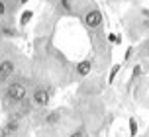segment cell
<instances>
[{"instance_id":"obj_1","label":"cell","mask_w":149,"mask_h":137,"mask_svg":"<svg viewBox=\"0 0 149 137\" xmlns=\"http://www.w3.org/2000/svg\"><path fill=\"white\" fill-rule=\"evenodd\" d=\"M26 96H28V88H26L24 82H12L6 88V98H8V102H12V104L24 102Z\"/></svg>"},{"instance_id":"obj_2","label":"cell","mask_w":149,"mask_h":137,"mask_svg":"<svg viewBox=\"0 0 149 137\" xmlns=\"http://www.w3.org/2000/svg\"><path fill=\"white\" fill-rule=\"evenodd\" d=\"M84 24L88 26L90 30L100 28V24H102V14H100L98 10H88V12L84 14Z\"/></svg>"},{"instance_id":"obj_3","label":"cell","mask_w":149,"mask_h":137,"mask_svg":"<svg viewBox=\"0 0 149 137\" xmlns=\"http://www.w3.org/2000/svg\"><path fill=\"white\" fill-rule=\"evenodd\" d=\"M14 61H10V59H6V61L0 63V82H4V80H8L10 76L14 75Z\"/></svg>"},{"instance_id":"obj_4","label":"cell","mask_w":149,"mask_h":137,"mask_svg":"<svg viewBox=\"0 0 149 137\" xmlns=\"http://www.w3.org/2000/svg\"><path fill=\"white\" fill-rule=\"evenodd\" d=\"M33 102H36L37 106L45 108L49 104V92L45 90V88H36L33 90Z\"/></svg>"},{"instance_id":"obj_5","label":"cell","mask_w":149,"mask_h":137,"mask_svg":"<svg viewBox=\"0 0 149 137\" xmlns=\"http://www.w3.org/2000/svg\"><path fill=\"white\" fill-rule=\"evenodd\" d=\"M90 68H92V59H84V61L77 67V75L79 76H84L90 73Z\"/></svg>"},{"instance_id":"obj_6","label":"cell","mask_w":149,"mask_h":137,"mask_svg":"<svg viewBox=\"0 0 149 137\" xmlns=\"http://www.w3.org/2000/svg\"><path fill=\"white\" fill-rule=\"evenodd\" d=\"M16 129H18V123H16V122H12V123H8V125H6V129L2 131V135H8V133H14Z\"/></svg>"},{"instance_id":"obj_7","label":"cell","mask_w":149,"mask_h":137,"mask_svg":"<svg viewBox=\"0 0 149 137\" xmlns=\"http://www.w3.org/2000/svg\"><path fill=\"white\" fill-rule=\"evenodd\" d=\"M31 14H33V12H30V10H28V12H24V14H22V20H20V24H22V26H26V24L31 20Z\"/></svg>"},{"instance_id":"obj_8","label":"cell","mask_w":149,"mask_h":137,"mask_svg":"<svg viewBox=\"0 0 149 137\" xmlns=\"http://www.w3.org/2000/svg\"><path fill=\"white\" fill-rule=\"evenodd\" d=\"M6 14V4H4V0H0V18Z\"/></svg>"},{"instance_id":"obj_9","label":"cell","mask_w":149,"mask_h":137,"mask_svg":"<svg viewBox=\"0 0 149 137\" xmlns=\"http://www.w3.org/2000/svg\"><path fill=\"white\" fill-rule=\"evenodd\" d=\"M61 6L65 8V10H71V2L69 0H61Z\"/></svg>"},{"instance_id":"obj_10","label":"cell","mask_w":149,"mask_h":137,"mask_svg":"<svg viewBox=\"0 0 149 137\" xmlns=\"http://www.w3.org/2000/svg\"><path fill=\"white\" fill-rule=\"evenodd\" d=\"M118 71H120V67H118V65H116V67L112 68V75H110V80H114V76H116V73H118Z\"/></svg>"},{"instance_id":"obj_11","label":"cell","mask_w":149,"mask_h":137,"mask_svg":"<svg viewBox=\"0 0 149 137\" xmlns=\"http://www.w3.org/2000/svg\"><path fill=\"white\" fill-rule=\"evenodd\" d=\"M69 137H84V133H82V131L79 129V131H74V133H71Z\"/></svg>"},{"instance_id":"obj_12","label":"cell","mask_w":149,"mask_h":137,"mask_svg":"<svg viewBox=\"0 0 149 137\" xmlns=\"http://www.w3.org/2000/svg\"><path fill=\"white\" fill-rule=\"evenodd\" d=\"M22 2H28V0H22Z\"/></svg>"}]
</instances>
